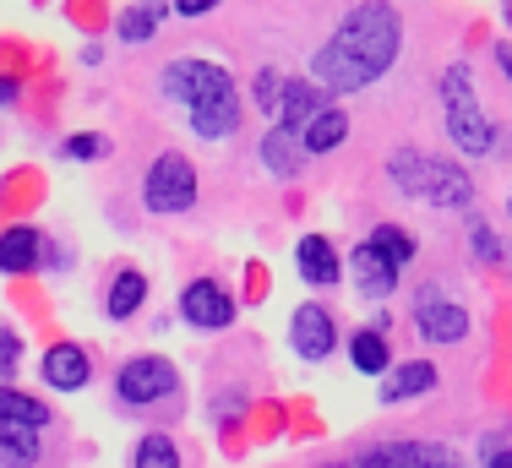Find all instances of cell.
Instances as JSON below:
<instances>
[{"instance_id":"cell-1","label":"cell","mask_w":512,"mask_h":468,"mask_svg":"<svg viewBox=\"0 0 512 468\" xmlns=\"http://www.w3.org/2000/svg\"><path fill=\"white\" fill-rule=\"evenodd\" d=\"M398 49H404V17L387 0H365L333 28V39L316 49L311 71L333 93H360L393 71Z\"/></svg>"},{"instance_id":"cell-2","label":"cell","mask_w":512,"mask_h":468,"mask_svg":"<svg viewBox=\"0 0 512 468\" xmlns=\"http://www.w3.org/2000/svg\"><path fill=\"white\" fill-rule=\"evenodd\" d=\"M387 180H393L404 196H414V202H431V207H469V175H463L458 164H447V158H431V153H414V147H404V153L387 158Z\"/></svg>"},{"instance_id":"cell-3","label":"cell","mask_w":512,"mask_h":468,"mask_svg":"<svg viewBox=\"0 0 512 468\" xmlns=\"http://www.w3.org/2000/svg\"><path fill=\"white\" fill-rule=\"evenodd\" d=\"M442 104H447V137L458 142V153L485 158L496 147V126L480 109V93H474V71L469 66H447L442 77Z\"/></svg>"},{"instance_id":"cell-4","label":"cell","mask_w":512,"mask_h":468,"mask_svg":"<svg viewBox=\"0 0 512 468\" xmlns=\"http://www.w3.org/2000/svg\"><path fill=\"white\" fill-rule=\"evenodd\" d=\"M142 202L158 218H175L197 207V169H191L186 153H158L148 164V180H142Z\"/></svg>"},{"instance_id":"cell-5","label":"cell","mask_w":512,"mask_h":468,"mask_svg":"<svg viewBox=\"0 0 512 468\" xmlns=\"http://www.w3.org/2000/svg\"><path fill=\"white\" fill-rule=\"evenodd\" d=\"M158 88H164V98H175V104H202L207 93H218V88H229V71L224 66H213V60H197V55H186V60H169L164 66V77H158Z\"/></svg>"},{"instance_id":"cell-6","label":"cell","mask_w":512,"mask_h":468,"mask_svg":"<svg viewBox=\"0 0 512 468\" xmlns=\"http://www.w3.org/2000/svg\"><path fill=\"white\" fill-rule=\"evenodd\" d=\"M115 392L120 403H131V409H148V403L169 398L175 392V365L158 360V354H142V360H126L115 376Z\"/></svg>"},{"instance_id":"cell-7","label":"cell","mask_w":512,"mask_h":468,"mask_svg":"<svg viewBox=\"0 0 512 468\" xmlns=\"http://www.w3.org/2000/svg\"><path fill=\"white\" fill-rule=\"evenodd\" d=\"M289 349H295L306 365H322L327 354L338 349V327H333V316H327L322 305H300V311L289 316Z\"/></svg>"},{"instance_id":"cell-8","label":"cell","mask_w":512,"mask_h":468,"mask_svg":"<svg viewBox=\"0 0 512 468\" xmlns=\"http://www.w3.org/2000/svg\"><path fill=\"white\" fill-rule=\"evenodd\" d=\"M180 316H186L197 332H224L229 322H235V300H229L213 278H197V283H186V294H180Z\"/></svg>"},{"instance_id":"cell-9","label":"cell","mask_w":512,"mask_h":468,"mask_svg":"<svg viewBox=\"0 0 512 468\" xmlns=\"http://www.w3.org/2000/svg\"><path fill=\"white\" fill-rule=\"evenodd\" d=\"M414 327H420L425 343H463L469 338V311L453 300H442L436 289L420 294V311H414Z\"/></svg>"},{"instance_id":"cell-10","label":"cell","mask_w":512,"mask_h":468,"mask_svg":"<svg viewBox=\"0 0 512 468\" xmlns=\"http://www.w3.org/2000/svg\"><path fill=\"white\" fill-rule=\"evenodd\" d=\"M191 131H197L202 142L235 137V131H240V93H235V82L218 88V93H207L202 104H191Z\"/></svg>"},{"instance_id":"cell-11","label":"cell","mask_w":512,"mask_h":468,"mask_svg":"<svg viewBox=\"0 0 512 468\" xmlns=\"http://www.w3.org/2000/svg\"><path fill=\"white\" fill-rule=\"evenodd\" d=\"M39 376L50 381L55 392H82L93 381V360H88L82 343H50L44 360H39Z\"/></svg>"},{"instance_id":"cell-12","label":"cell","mask_w":512,"mask_h":468,"mask_svg":"<svg viewBox=\"0 0 512 468\" xmlns=\"http://www.w3.org/2000/svg\"><path fill=\"white\" fill-rule=\"evenodd\" d=\"M316 115H322V82L316 77H289L284 93H278V126L306 131Z\"/></svg>"},{"instance_id":"cell-13","label":"cell","mask_w":512,"mask_h":468,"mask_svg":"<svg viewBox=\"0 0 512 468\" xmlns=\"http://www.w3.org/2000/svg\"><path fill=\"white\" fill-rule=\"evenodd\" d=\"M349 273H355V283H360L365 294H393L404 267H398L387 251H376V245L365 240V245H355V251H349Z\"/></svg>"},{"instance_id":"cell-14","label":"cell","mask_w":512,"mask_h":468,"mask_svg":"<svg viewBox=\"0 0 512 468\" xmlns=\"http://www.w3.org/2000/svg\"><path fill=\"white\" fill-rule=\"evenodd\" d=\"M295 267H300V278L316 283V289H327V283H338V251H333V240L327 234H300V245H295Z\"/></svg>"},{"instance_id":"cell-15","label":"cell","mask_w":512,"mask_h":468,"mask_svg":"<svg viewBox=\"0 0 512 468\" xmlns=\"http://www.w3.org/2000/svg\"><path fill=\"white\" fill-rule=\"evenodd\" d=\"M262 164L273 169L278 180H295L300 164H306V142H300V131H289V126L267 131V137H262Z\"/></svg>"},{"instance_id":"cell-16","label":"cell","mask_w":512,"mask_h":468,"mask_svg":"<svg viewBox=\"0 0 512 468\" xmlns=\"http://www.w3.org/2000/svg\"><path fill=\"white\" fill-rule=\"evenodd\" d=\"M442 458V447H420V441H387V447L360 452L355 468H431Z\"/></svg>"},{"instance_id":"cell-17","label":"cell","mask_w":512,"mask_h":468,"mask_svg":"<svg viewBox=\"0 0 512 468\" xmlns=\"http://www.w3.org/2000/svg\"><path fill=\"white\" fill-rule=\"evenodd\" d=\"M436 387V365L425 360H404L382 376V403H404V398H420V392Z\"/></svg>"},{"instance_id":"cell-18","label":"cell","mask_w":512,"mask_h":468,"mask_svg":"<svg viewBox=\"0 0 512 468\" xmlns=\"http://www.w3.org/2000/svg\"><path fill=\"white\" fill-rule=\"evenodd\" d=\"M142 300H148V278H142L137 267H126V273H115V283H109V294H104V316L109 322H131V316L142 311Z\"/></svg>"},{"instance_id":"cell-19","label":"cell","mask_w":512,"mask_h":468,"mask_svg":"<svg viewBox=\"0 0 512 468\" xmlns=\"http://www.w3.org/2000/svg\"><path fill=\"white\" fill-rule=\"evenodd\" d=\"M349 360H355L360 376H387L393 371V349H387V338L376 327H360L355 338H349Z\"/></svg>"},{"instance_id":"cell-20","label":"cell","mask_w":512,"mask_h":468,"mask_svg":"<svg viewBox=\"0 0 512 468\" xmlns=\"http://www.w3.org/2000/svg\"><path fill=\"white\" fill-rule=\"evenodd\" d=\"M300 142H306V153H333V147H344L349 142V115L333 104H322V115L300 131Z\"/></svg>"},{"instance_id":"cell-21","label":"cell","mask_w":512,"mask_h":468,"mask_svg":"<svg viewBox=\"0 0 512 468\" xmlns=\"http://www.w3.org/2000/svg\"><path fill=\"white\" fill-rule=\"evenodd\" d=\"M0 425L44 430V425H50V409H44L39 398H28V392H17V387H6V381H0Z\"/></svg>"},{"instance_id":"cell-22","label":"cell","mask_w":512,"mask_h":468,"mask_svg":"<svg viewBox=\"0 0 512 468\" xmlns=\"http://www.w3.org/2000/svg\"><path fill=\"white\" fill-rule=\"evenodd\" d=\"M33 267H39V229L0 234V273H33Z\"/></svg>"},{"instance_id":"cell-23","label":"cell","mask_w":512,"mask_h":468,"mask_svg":"<svg viewBox=\"0 0 512 468\" xmlns=\"http://www.w3.org/2000/svg\"><path fill=\"white\" fill-rule=\"evenodd\" d=\"M39 463V430L0 425V468H33Z\"/></svg>"},{"instance_id":"cell-24","label":"cell","mask_w":512,"mask_h":468,"mask_svg":"<svg viewBox=\"0 0 512 468\" xmlns=\"http://www.w3.org/2000/svg\"><path fill=\"white\" fill-rule=\"evenodd\" d=\"M158 17H164V6L158 0H142V6H131L126 17H120V39L126 44H142V39H153V28H158Z\"/></svg>"},{"instance_id":"cell-25","label":"cell","mask_w":512,"mask_h":468,"mask_svg":"<svg viewBox=\"0 0 512 468\" xmlns=\"http://www.w3.org/2000/svg\"><path fill=\"white\" fill-rule=\"evenodd\" d=\"M131 468H180V447L169 436H142L131 452Z\"/></svg>"},{"instance_id":"cell-26","label":"cell","mask_w":512,"mask_h":468,"mask_svg":"<svg viewBox=\"0 0 512 468\" xmlns=\"http://www.w3.org/2000/svg\"><path fill=\"white\" fill-rule=\"evenodd\" d=\"M60 153H66L71 164H99V158H109V137L104 131H77V137H66Z\"/></svg>"},{"instance_id":"cell-27","label":"cell","mask_w":512,"mask_h":468,"mask_svg":"<svg viewBox=\"0 0 512 468\" xmlns=\"http://www.w3.org/2000/svg\"><path fill=\"white\" fill-rule=\"evenodd\" d=\"M371 245H376V251H387L398 267H409V262H414V240H409V234L398 229V224H382V229H371Z\"/></svg>"},{"instance_id":"cell-28","label":"cell","mask_w":512,"mask_h":468,"mask_svg":"<svg viewBox=\"0 0 512 468\" xmlns=\"http://www.w3.org/2000/svg\"><path fill=\"white\" fill-rule=\"evenodd\" d=\"M11 371H17V338H11L6 327H0V381H6Z\"/></svg>"},{"instance_id":"cell-29","label":"cell","mask_w":512,"mask_h":468,"mask_svg":"<svg viewBox=\"0 0 512 468\" xmlns=\"http://www.w3.org/2000/svg\"><path fill=\"white\" fill-rule=\"evenodd\" d=\"M474 251H480V262H496V240L485 224H474Z\"/></svg>"},{"instance_id":"cell-30","label":"cell","mask_w":512,"mask_h":468,"mask_svg":"<svg viewBox=\"0 0 512 468\" xmlns=\"http://www.w3.org/2000/svg\"><path fill=\"white\" fill-rule=\"evenodd\" d=\"M218 0H175V17H207Z\"/></svg>"},{"instance_id":"cell-31","label":"cell","mask_w":512,"mask_h":468,"mask_svg":"<svg viewBox=\"0 0 512 468\" xmlns=\"http://www.w3.org/2000/svg\"><path fill=\"white\" fill-rule=\"evenodd\" d=\"M485 468H512V447H491L485 452Z\"/></svg>"},{"instance_id":"cell-32","label":"cell","mask_w":512,"mask_h":468,"mask_svg":"<svg viewBox=\"0 0 512 468\" xmlns=\"http://www.w3.org/2000/svg\"><path fill=\"white\" fill-rule=\"evenodd\" d=\"M17 98H22V88H17V82H11V77H0V109H11V104H17Z\"/></svg>"},{"instance_id":"cell-33","label":"cell","mask_w":512,"mask_h":468,"mask_svg":"<svg viewBox=\"0 0 512 468\" xmlns=\"http://www.w3.org/2000/svg\"><path fill=\"white\" fill-rule=\"evenodd\" d=\"M496 60H502V71L512 77V44H502V49H496Z\"/></svg>"},{"instance_id":"cell-34","label":"cell","mask_w":512,"mask_h":468,"mask_svg":"<svg viewBox=\"0 0 512 468\" xmlns=\"http://www.w3.org/2000/svg\"><path fill=\"white\" fill-rule=\"evenodd\" d=\"M431 468H463V463H453V458H447V452H442V458H436Z\"/></svg>"},{"instance_id":"cell-35","label":"cell","mask_w":512,"mask_h":468,"mask_svg":"<svg viewBox=\"0 0 512 468\" xmlns=\"http://www.w3.org/2000/svg\"><path fill=\"white\" fill-rule=\"evenodd\" d=\"M333 468H355V463H333Z\"/></svg>"},{"instance_id":"cell-36","label":"cell","mask_w":512,"mask_h":468,"mask_svg":"<svg viewBox=\"0 0 512 468\" xmlns=\"http://www.w3.org/2000/svg\"><path fill=\"white\" fill-rule=\"evenodd\" d=\"M507 22H512V0H507Z\"/></svg>"},{"instance_id":"cell-37","label":"cell","mask_w":512,"mask_h":468,"mask_svg":"<svg viewBox=\"0 0 512 468\" xmlns=\"http://www.w3.org/2000/svg\"><path fill=\"white\" fill-rule=\"evenodd\" d=\"M507 213H512V196H507Z\"/></svg>"}]
</instances>
